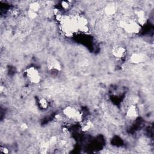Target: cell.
I'll use <instances>...</instances> for the list:
<instances>
[{"mask_svg":"<svg viewBox=\"0 0 154 154\" xmlns=\"http://www.w3.org/2000/svg\"><path fill=\"white\" fill-rule=\"evenodd\" d=\"M63 115L67 118L74 119L78 122L82 120V114L72 106H67L63 111Z\"/></svg>","mask_w":154,"mask_h":154,"instance_id":"1","label":"cell"},{"mask_svg":"<svg viewBox=\"0 0 154 154\" xmlns=\"http://www.w3.org/2000/svg\"><path fill=\"white\" fill-rule=\"evenodd\" d=\"M120 27L129 33H137L140 30V25L134 21L128 22L127 21H121L119 23Z\"/></svg>","mask_w":154,"mask_h":154,"instance_id":"2","label":"cell"},{"mask_svg":"<svg viewBox=\"0 0 154 154\" xmlns=\"http://www.w3.org/2000/svg\"><path fill=\"white\" fill-rule=\"evenodd\" d=\"M26 76L29 81L33 84H38L40 82L41 77L38 70L34 67H30L25 71Z\"/></svg>","mask_w":154,"mask_h":154,"instance_id":"3","label":"cell"},{"mask_svg":"<svg viewBox=\"0 0 154 154\" xmlns=\"http://www.w3.org/2000/svg\"><path fill=\"white\" fill-rule=\"evenodd\" d=\"M47 63L48 69L51 70V71H56L59 72L62 70V64L60 62L55 58H49Z\"/></svg>","mask_w":154,"mask_h":154,"instance_id":"4","label":"cell"},{"mask_svg":"<svg viewBox=\"0 0 154 154\" xmlns=\"http://www.w3.org/2000/svg\"><path fill=\"white\" fill-rule=\"evenodd\" d=\"M138 116V111L135 105H130L127 111V116L130 119H135Z\"/></svg>","mask_w":154,"mask_h":154,"instance_id":"5","label":"cell"},{"mask_svg":"<svg viewBox=\"0 0 154 154\" xmlns=\"http://www.w3.org/2000/svg\"><path fill=\"white\" fill-rule=\"evenodd\" d=\"M145 57L144 55L140 52H135L131 54L130 57V61L132 63L137 64H139L144 61Z\"/></svg>","mask_w":154,"mask_h":154,"instance_id":"6","label":"cell"},{"mask_svg":"<svg viewBox=\"0 0 154 154\" xmlns=\"http://www.w3.org/2000/svg\"><path fill=\"white\" fill-rule=\"evenodd\" d=\"M126 49L125 48L121 46H116L112 50V53L114 55V57L117 59H121L122 58L124 55L125 54Z\"/></svg>","mask_w":154,"mask_h":154,"instance_id":"7","label":"cell"},{"mask_svg":"<svg viewBox=\"0 0 154 154\" xmlns=\"http://www.w3.org/2000/svg\"><path fill=\"white\" fill-rule=\"evenodd\" d=\"M105 13L108 16L114 15L116 12V7L114 4H108L105 9Z\"/></svg>","mask_w":154,"mask_h":154,"instance_id":"8","label":"cell"},{"mask_svg":"<svg viewBox=\"0 0 154 154\" xmlns=\"http://www.w3.org/2000/svg\"><path fill=\"white\" fill-rule=\"evenodd\" d=\"M93 127V123L90 120H86L83 122L81 125V130L83 131H88Z\"/></svg>","mask_w":154,"mask_h":154,"instance_id":"9","label":"cell"},{"mask_svg":"<svg viewBox=\"0 0 154 154\" xmlns=\"http://www.w3.org/2000/svg\"><path fill=\"white\" fill-rule=\"evenodd\" d=\"M39 105L42 109H47L48 107V101L45 98H41L39 101Z\"/></svg>","mask_w":154,"mask_h":154,"instance_id":"10","label":"cell"},{"mask_svg":"<svg viewBox=\"0 0 154 154\" xmlns=\"http://www.w3.org/2000/svg\"><path fill=\"white\" fill-rule=\"evenodd\" d=\"M40 9V5L37 2H34L30 4L29 7V10L34 11L35 12H37Z\"/></svg>","mask_w":154,"mask_h":154,"instance_id":"11","label":"cell"},{"mask_svg":"<svg viewBox=\"0 0 154 154\" xmlns=\"http://www.w3.org/2000/svg\"><path fill=\"white\" fill-rule=\"evenodd\" d=\"M28 16L31 19H34L37 17V12L29 10V11H28Z\"/></svg>","mask_w":154,"mask_h":154,"instance_id":"12","label":"cell"},{"mask_svg":"<svg viewBox=\"0 0 154 154\" xmlns=\"http://www.w3.org/2000/svg\"><path fill=\"white\" fill-rule=\"evenodd\" d=\"M61 6H62V7L64 9V10H67L69 9V6H70V4L69 3L68 1H63L61 3Z\"/></svg>","mask_w":154,"mask_h":154,"instance_id":"13","label":"cell"},{"mask_svg":"<svg viewBox=\"0 0 154 154\" xmlns=\"http://www.w3.org/2000/svg\"><path fill=\"white\" fill-rule=\"evenodd\" d=\"M0 151L3 152V153H9V149H7L5 147H1V148H0Z\"/></svg>","mask_w":154,"mask_h":154,"instance_id":"14","label":"cell"},{"mask_svg":"<svg viewBox=\"0 0 154 154\" xmlns=\"http://www.w3.org/2000/svg\"><path fill=\"white\" fill-rule=\"evenodd\" d=\"M28 128V125L26 124V123H22L21 124V129L22 130V131H25Z\"/></svg>","mask_w":154,"mask_h":154,"instance_id":"15","label":"cell"}]
</instances>
